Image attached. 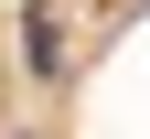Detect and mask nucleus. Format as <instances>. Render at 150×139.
<instances>
[{"instance_id": "obj_1", "label": "nucleus", "mask_w": 150, "mask_h": 139, "mask_svg": "<svg viewBox=\"0 0 150 139\" xmlns=\"http://www.w3.org/2000/svg\"><path fill=\"white\" fill-rule=\"evenodd\" d=\"M22 54H32V75H64V32H54V11H32V32H22Z\"/></svg>"}, {"instance_id": "obj_2", "label": "nucleus", "mask_w": 150, "mask_h": 139, "mask_svg": "<svg viewBox=\"0 0 150 139\" xmlns=\"http://www.w3.org/2000/svg\"><path fill=\"white\" fill-rule=\"evenodd\" d=\"M32 11H43V0H32Z\"/></svg>"}]
</instances>
